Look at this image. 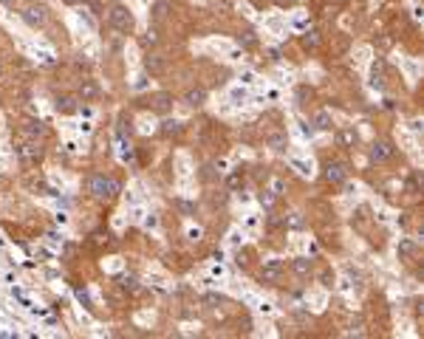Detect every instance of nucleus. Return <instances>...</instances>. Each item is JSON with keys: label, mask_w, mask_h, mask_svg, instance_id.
<instances>
[{"label": "nucleus", "mask_w": 424, "mask_h": 339, "mask_svg": "<svg viewBox=\"0 0 424 339\" xmlns=\"http://www.w3.org/2000/svg\"><path fill=\"white\" fill-rule=\"evenodd\" d=\"M283 274H286V263L277 258H272V260H266L261 266V283H269V286H275V283H280L283 280Z\"/></svg>", "instance_id": "obj_4"}, {"label": "nucleus", "mask_w": 424, "mask_h": 339, "mask_svg": "<svg viewBox=\"0 0 424 339\" xmlns=\"http://www.w3.org/2000/svg\"><path fill=\"white\" fill-rule=\"evenodd\" d=\"M311 269H314V263H311L309 258H294V260H292V272H294L297 277H309Z\"/></svg>", "instance_id": "obj_13"}, {"label": "nucleus", "mask_w": 424, "mask_h": 339, "mask_svg": "<svg viewBox=\"0 0 424 339\" xmlns=\"http://www.w3.org/2000/svg\"><path fill=\"white\" fill-rule=\"evenodd\" d=\"M77 108H80V105H77L74 97H60L57 99V111L60 113H77Z\"/></svg>", "instance_id": "obj_15"}, {"label": "nucleus", "mask_w": 424, "mask_h": 339, "mask_svg": "<svg viewBox=\"0 0 424 339\" xmlns=\"http://www.w3.org/2000/svg\"><path fill=\"white\" fill-rule=\"evenodd\" d=\"M337 142H340V147H357L359 145V133L354 128H342L340 133H337Z\"/></svg>", "instance_id": "obj_11"}, {"label": "nucleus", "mask_w": 424, "mask_h": 339, "mask_svg": "<svg viewBox=\"0 0 424 339\" xmlns=\"http://www.w3.org/2000/svg\"><path fill=\"white\" fill-rule=\"evenodd\" d=\"M139 43H142L145 48H153V46H159V32H156V29H147V32L139 37Z\"/></svg>", "instance_id": "obj_18"}, {"label": "nucleus", "mask_w": 424, "mask_h": 339, "mask_svg": "<svg viewBox=\"0 0 424 339\" xmlns=\"http://www.w3.org/2000/svg\"><path fill=\"white\" fill-rule=\"evenodd\" d=\"M150 15H153V20H164V17H167V3H164V0H159V3L153 6V12H150Z\"/></svg>", "instance_id": "obj_22"}, {"label": "nucleus", "mask_w": 424, "mask_h": 339, "mask_svg": "<svg viewBox=\"0 0 424 339\" xmlns=\"http://www.w3.org/2000/svg\"><path fill=\"white\" fill-rule=\"evenodd\" d=\"M122 286H125L128 291H136V277H125V280H122Z\"/></svg>", "instance_id": "obj_28"}, {"label": "nucleus", "mask_w": 424, "mask_h": 339, "mask_svg": "<svg viewBox=\"0 0 424 339\" xmlns=\"http://www.w3.org/2000/svg\"><path fill=\"white\" fill-rule=\"evenodd\" d=\"M26 133H29L32 139L34 136H46V125H43V122H29V125H26Z\"/></svg>", "instance_id": "obj_21"}, {"label": "nucleus", "mask_w": 424, "mask_h": 339, "mask_svg": "<svg viewBox=\"0 0 424 339\" xmlns=\"http://www.w3.org/2000/svg\"><path fill=\"white\" fill-rule=\"evenodd\" d=\"M179 133H181V122H176V119H167L162 125V136H167V139H173Z\"/></svg>", "instance_id": "obj_17"}, {"label": "nucleus", "mask_w": 424, "mask_h": 339, "mask_svg": "<svg viewBox=\"0 0 424 339\" xmlns=\"http://www.w3.org/2000/svg\"><path fill=\"white\" fill-rule=\"evenodd\" d=\"M0 71H3V68H0Z\"/></svg>", "instance_id": "obj_31"}, {"label": "nucleus", "mask_w": 424, "mask_h": 339, "mask_svg": "<svg viewBox=\"0 0 424 339\" xmlns=\"http://www.w3.org/2000/svg\"><path fill=\"white\" fill-rule=\"evenodd\" d=\"M108 23L114 26L116 32H122V34L133 32V26H136L133 12L128 9V6H122V3H114V6H111V12H108Z\"/></svg>", "instance_id": "obj_2"}, {"label": "nucleus", "mask_w": 424, "mask_h": 339, "mask_svg": "<svg viewBox=\"0 0 424 339\" xmlns=\"http://www.w3.org/2000/svg\"><path fill=\"white\" fill-rule=\"evenodd\" d=\"M153 111H156V113H170V111H173V94L159 91V94L153 97Z\"/></svg>", "instance_id": "obj_10"}, {"label": "nucleus", "mask_w": 424, "mask_h": 339, "mask_svg": "<svg viewBox=\"0 0 424 339\" xmlns=\"http://www.w3.org/2000/svg\"><path fill=\"white\" fill-rule=\"evenodd\" d=\"M283 224L292 226V229H300V226H303V215H300V212H289V215L283 218Z\"/></svg>", "instance_id": "obj_20"}, {"label": "nucleus", "mask_w": 424, "mask_h": 339, "mask_svg": "<svg viewBox=\"0 0 424 339\" xmlns=\"http://www.w3.org/2000/svg\"><path fill=\"white\" fill-rule=\"evenodd\" d=\"M413 252H416V246H413V243H410V241H405V243H402V246H399V255H405V258H410Z\"/></svg>", "instance_id": "obj_26"}, {"label": "nucleus", "mask_w": 424, "mask_h": 339, "mask_svg": "<svg viewBox=\"0 0 424 339\" xmlns=\"http://www.w3.org/2000/svg\"><path fill=\"white\" fill-rule=\"evenodd\" d=\"M119 181L111 176H91L88 178V193L94 195L97 201H111V198H116L119 195Z\"/></svg>", "instance_id": "obj_1"}, {"label": "nucleus", "mask_w": 424, "mask_h": 339, "mask_svg": "<svg viewBox=\"0 0 424 339\" xmlns=\"http://www.w3.org/2000/svg\"><path fill=\"white\" fill-rule=\"evenodd\" d=\"M269 190H272V193H275V195H277V198H280V195L286 193V184H283L280 178H272V184H269Z\"/></svg>", "instance_id": "obj_25"}, {"label": "nucleus", "mask_w": 424, "mask_h": 339, "mask_svg": "<svg viewBox=\"0 0 424 339\" xmlns=\"http://www.w3.org/2000/svg\"><path fill=\"white\" fill-rule=\"evenodd\" d=\"M317 130H331V125H334V116H331V111H317L314 113V122H311Z\"/></svg>", "instance_id": "obj_14"}, {"label": "nucleus", "mask_w": 424, "mask_h": 339, "mask_svg": "<svg viewBox=\"0 0 424 339\" xmlns=\"http://www.w3.org/2000/svg\"><path fill=\"white\" fill-rule=\"evenodd\" d=\"M207 97H210V94H207V88L196 85V88H187V94H184V99H181V102H184L187 108H204V105H207Z\"/></svg>", "instance_id": "obj_7"}, {"label": "nucleus", "mask_w": 424, "mask_h": 339, "mask_svg": "<svg viewBox=\"0 0 424 339\" xmlns=\"http://www.w3.org/2000/svg\"><path fill=\"white\" fill-rule=\"evenodd\" d=\"M145 71L150 77H162L164 71H167V60H164L162 54L150 51V54H145Z\"/></svg>", "instance_id": "obj_6"}, {"label": "nucleus", "mask_w": 424, "mask_h": 339, "mask_svg": "<svg viewBox=\"0 0 424 339\" xmlns=\"http://www.w3.org/2000/svg\"><path fill=\"white\" fill-rule=\"evenodd\" d=\"M317 43H320V37H317V32H306V34H303V46H306V48H314Z\"/></svg>", "instance_id": "obj_24"}, {"label": "nucleus", "mask_w": 424, "mask_h": 339, "mask_svg": "<svg viewBox=\"0 0 424 339\" xmlns=\"http://www.w3.org/2000/svg\"><path fill=\"white\" fill-rule=\"evenodd\" d=\"M97 94H99V91H97V85H94V82H91V80H85V82H82V85H80V97L85 99V102H91V99H97Z\"/></svg>", "instance_id": "obj_16"}, {"label": "nucleus", "mask_w": 424, "mask_h": 339, "mask_svg": "<svg viewBox=\"0 0 424 339\" xmlns=\"http://www.w3.org/2000/svg\"><path fill=\"white\" fill-rule=\"evenodd\" d=\"M323 178H326L328 184H345V178H348V170H345V164L340 161H331L326 167V173H323Z\"/></svg>", "instance_id": "obj_8"}, {"label": "nucleus", "mask_w": 424, "mask_h": 339, "mask_svg": "<svg viewBox=\"0 0 424 339\" xmlns=\"http://www.w3.org/2000/svg\"><path fill=\"white\" fill-rule=\"evenodd\" d=\"M371 85L374 88H385V60H376L371 68Z\"/></svg>", "instance_id": "obj_12"}, {"label": "nucleus", "mask_w": 424, "mask_h": 339, "mask_svg": "<svg viewBox=\"0 0 424 339\" xmlns=\"http://www.w3.org/2000/svg\"><path fill=\"white\" fill-rule=\"evenodd\" d=\"M277 3H280V6H292L294 0H277Z\"/></svg>", "instance_id": "obj_30"}, {"label": "nucleus", "mask_w": 424, "mask_h": 339, "mask_svg": "<svg viewBox=\"0 0 424 339\" xmlns=\"http://www.w3.org/2000/svg\"><path fill=\"white\" fill-rule=\"evenodd\" d=\"M266 147H269L272 153H286V147H289V136L280 133V130H275V133L266 136Z\"/></svg>", "instance_id": "obj_9"}, {"label": "nucleus", "mask_w": 424, "mask_h": 339, "mask_svg": "<svg viewBox=\"0 0 424 339\" xmlns=\"http://www.w3.org/2000/svg\"><path fill=\"white\" fill-rule=\"evenodd\" d=\"M20 17H23L26 26H32V29H43V26L49 23V9L40 6V3H29V6L20 12Z\"/></svg>", "instance_id": "obj_3"}, {"label": "nucleus", "mask_w": 424, "mask_h": 339, "mask_svg": "<svg viewBox=\"0 0 424 339\" xmlns=\"http://www.w3.org/2000/svg\"><path fill=\"white\" fill-rule=\"evenodd\" d=\"M275 201H277V195L272 193V190H263V195H261V204H266V210H272V207H275Z\"/></svg>", "instance_id": "obj_23"}, {"label": "nucleus", "mask_w": 424, "mask_h": 339, "mask_svg": "<svg viewBox=\"0 0 424 339\" xmlns=\"http://www.w3.org/2000/svg\"><path fill=\"white\" fill-rule=\"evenodd\" d=\"M238 40H241L244 46H252V43H255V34H252V32H244L241 37H238Z\"/></svg>", "instance_id": "obj_27"}, {"label": "nucleus", "mask_w": 424, "mask_h": 339, "mask_svg": "<svg viewBox=\"0 0 424 339\" xmlns=\"http://www.w3.org/2000/svg\"><path fill=\"white\" fill-rule=\"evenodd\" d=\"M0 3H3L6 9H17V6H20V0H0Z\"/></svg>", "instance_id": "obj_29"}, {"label": "nucleus", "mask_w": 424, "mask_h": 339, "mask_svg": "<svg viewBox=\"0 0 424 339\" xmlns=\"http://www.w3.org/2000/svg\"><path fill=\"white\" fill-rule=\"evenodd\" d=\"M393 153H396L393 142L379 139V142H374V147H371V161H374V164H385V161H391V159H393Z\"/></svg>", "instance_id": "obj_5"}, {"label": "nucleus", "mask_w": 424, "mask_h": 339, "mask_svg": "<svg viewBox=\"0 0 424 339\" xmlns=\"http://www.w3.org/2000/svg\"><path fill=\"white\" fill-rule=\"evenodd\" d=\"M20 156H23V159H29V161H34V159H40V156H43V150H40V145L29 142V145L20 150Z\"/></svg>", "instance_id": "obj_19"}]
</instances>
